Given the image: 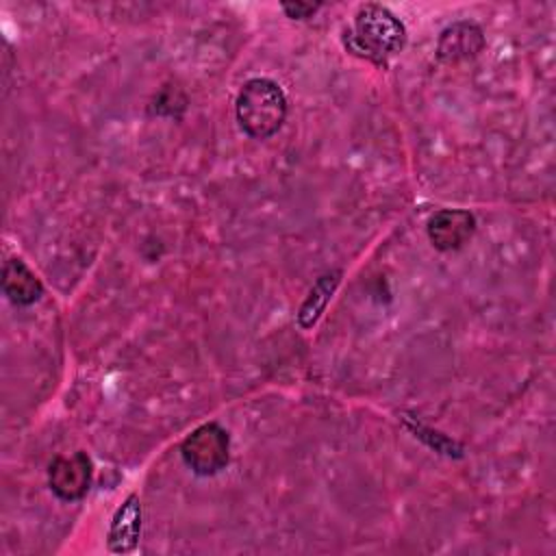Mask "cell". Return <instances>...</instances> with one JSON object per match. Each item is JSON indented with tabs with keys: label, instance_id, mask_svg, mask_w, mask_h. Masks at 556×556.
Masks as SVG:
<instances>
[{
	"label": "cell",
	"instance_id": "cell-1",
	"mask_svg": "<svg viewBox=\"0 0 556 556\" xmlns=\"http://www.w3.org/2000/svg\"><path fill=\"white\" fill-rule=\"evenodd\" d=\"M406 37L404 22L391 9L367 2L358 7L352 28L345 30L343 43L352 54L387 67L389 59L404 50Z\"/></svg>",
	"mask_w": 556,
	"mask_h": 556
},
{
	"label": "cell",
	"instance_id": "cell-2",
	"mask_svg": "<svg viewBox=\"0 0 556 556\" xmlns=\"http://www.w3.org/2000/svg\"><path fill=\"white\" fill-rule=\"evenodd\" d=\"M235 115L248 137L269 139L287 119V96L271 78H250L237 93Z\"/></svg>",
	"mask_w": 556,
	"mask_h": 556
},
{
	"label": "cell",
	"instance_id": "cell-3",
	"mask_svg": "<svg viewBox=\"0 0 556 556\" xmlns=\"http://www.w3.org/2000/svg\"><path fill=\"white\" fill-rule=\"evenodd\" d=\"M180 456L195 476H215L230 460V437L217 421L202 424L182 439Z\"/></svg>",
	"mask_w": 556,
	"mask_h": 556
},
{
	"label": "cell",
	"instance_id": "cell-4",
	"mask_svg": "<svg viewBox=\"0 0 556 556\" xmlns=\"http://www.w3.org/2000/svg\"><path fill=\"white\" fill-rule=\"evenodd\" d=\"M91 458L85 452L56 456L48 469V486L63 502L83 500L91 486Z\"/></svg>",
	"mask_w": 556,
	"mask_h": 556
},
{
	"label": "cell",
	"instance_id": "cell-5",
	"mask_svg": "<svg viewBox=\"0 0 556 556\" xmlns=\"http://www.w3.org/2000/svg\"><path fill=\"white\" fill-rule=\"evenodd\" d=\"M430 243L441 252L460 250L476 232V217L465 208H441L426 226Z\"/></svg>",
	"mask_w": 556,
	"mask_h": 556
},
{
	"label": "cell",
	"instance_id": "cell-6",
	"mask_svg": "<svg viewBox=\"0 0 556 556\" xmlns=\"http://www.w3.org/2000/svg\"><path fill=\"white\" fill-rule=\"evenodd\" d=\"M484 33L476 22H454L445 26L437 39V59L441 63H460L484 50Z\"/></svg>",
	"mask_w": 556,
	"mask_h": 556
},
{
	"label": "cell",
	"instance_id": "cell-7",
	"mask_svg": "<svg viewBox=\"0 0 556 556\" xmlns=\"http://www.w3.org/2000/svg\"><path fill=\"white\" fill-rule=\"evenodd\" d=\"M141 536V502L139 495L130 493L124 504L115 510L109 532L106 545L113 554H130L135 552Z\"/></svg>",
	"mask_w": 556,
	"mask_h": 556
},
{
	"label": "cell",
	"instance_id": "cell-8",
	"mask_svg": "<svg viewBox=\"0 0 556 556\" xmlns=\"http://www.w3.org/2000/svg\"><path fill=\"white\" fill-rule=\"evenodd\" d=\"M0 287L2 293L17 306H30L43 295L41 280L20 256H11L4 261Z\"/></svg>",
	"mask_w": 556,
	"mask_h": 556
},
{
	"label": "cell",
	"instance_id": "cell-9",
	"mask_svg": "<svg viewBox=\"0 0 556 556\" xmlns=\"http://www.w3.org/2000/svg\"><path fill=\"white\" fill-rule=\"evenodd\" d=\"M339 282H341V269L326 271V274H321V276L315 280V285L311 287V291L306 293V298H304V302H302V306H300V311H298V324H300V328L308 330V328H313V326L317 324V319H319L321 313L326 311V306H328L332 293L337 291Z\"/></svg>",
	"mask_w": 556,
	"mask_h": 556
},
{
	"label": "cell",
	"instance_id": "cell-10",
	"mask_svg": "<svg viewBox=\"0 0 556 556\" xmlns=\"http://www.w3.org/2000/svg\"><path fill=\"white\" fill-rule=\"evenodd\" d=\"M404 424H406V428L417 437V439H421L428 447H432L434 452H439V454H445V456H454V458H460L463 456V447L456 443V441H452L450 437H445L443 432H437V430H432V428H428V426H424V424H419V421H415V419H404Z\"/></svg>",
	"mask_w": 556,
	"mask_h": 556
},
{
	"label": "cell",
	"instance_id": "cell-11",
	"mask_svg": "<svg viewBox=\"0 0 556 556\" xmlns=\"http://www.w3.org/2000/svg\"><path fill=\"white\" fill-rule=\"evenodd\" d=\"M317 9H319V4H308V2H282V11H285L291 20H308Z\"/></svg>",
	"mask_w": 556,
	"mask_h": 556
}]
</instances>
